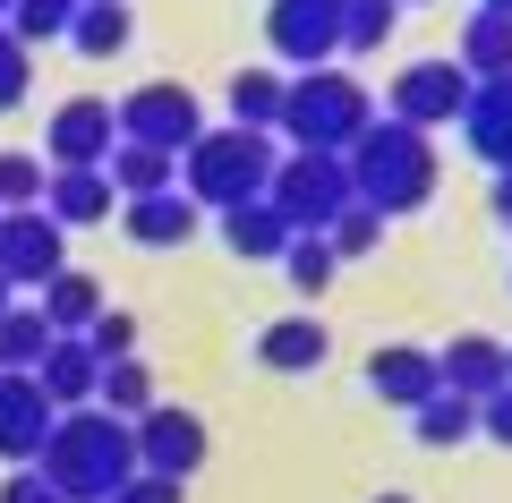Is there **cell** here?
Here are the masks:
<instances>
[{
  "mask_svg": "<svg viewBox=\"0 0 512 503\" xmlns=\"http://www.w3.org/2000/svg\"><path fill=\"white\" fill-rule=\"evenodd\" d=\"M35 469H43L69 503H111L128 478H137V427H128V418H111L103 401L60 410L52 435H43V452H35Z\"/></svg>",
  "mask_w": 512,
  "mask_h": 503,
  "instance_id": "6da1fadb",
  "label": "cell"
},
{
  "mask_svg": "<svg viewBox=\"0 0 512 503\" xmlns=\"http://www.w3.org/2000/svg\"><path fill=\"white\" fill-rule=\"evenodd\" d=\"M350 188H359V205H376L384 222H402V214H419L427 197H436V180H444V162H436V137L427 128H410V120H367L359 128V145H350Z\"/></svg>",
  "mask_w": 512,
  "mask_h": 503,
  "instance_id": "7a4b0ae2",
  "label": "cell"
},
{
  "mask_svg": "<svg viewBox=\"0 0 512 503\" xmlns=\"http://www.w3.org/2000/svg\"><path fill=\"white\" fill-rule=\"evenodd\" d=\"M274 137L265 128H205L197 145L180 154V188L205 205V214H231V205H248V197H265V180H274Z\"/></svg>",
  "mask_w": 512,
  "mask_h": 503,
  "instance_id": "3957f363",
  "label": "cell"
},
{
  "mask_svg": "<svg viewBox=\"0 0 512 503\" xmlns=\"http://www.w3.org/2000/svg\"><path fill=\"white\" fill-rule=\"evenodd\" d=\"M367 120H376V94H367L350 69H333V60L325 69H299L291 94H282V137L316 145V154H350Z\"/></svg>",
  "mask_w": 512,
  "mask_h": 503,
  "instance_id": "277c9868",
  "label": "cell"
},
{
  "mask_svg": "<svg viewBox=\"0 0 512 503\" xmlns=\"http://www.w3.org/2000/svg\"><path fill=\"white\" fill-rule=\"evenodd\" d=\"M265 205H274L291 231H325L333 214H350V205H359V188H350V162H342V154L291 145V154L274 162V180H265Z\"/></svg>",
  "mask_w": 512,
  "mask_h": 503,
  "instance_id": "5b68a950",
  "label": "cell"
},
{
  "mask_svg": "<svg viewBox=\"0 0 512 503\" xmlns=\"http://www.w3.org/2000/svg\"><path fill=\"white\" fill-rule=\"evenodd\" d=\"M461 103H470V69L461 60H410L402 77H393V94H384V120H410V128H453Z\"/></svg>",
  "mask_w": 512,
  "mask_h": 503,
  "instance_id": "8992f818",
  "label": "cell"
},
{
  "mask_svg": "<svg viewBox=\"0 0 512 503\" xmlns=\"http://www.w3.org/2000/svg\"><path fill=\"white\" fill-rule=\"evenodd\" d=\"M60 265H69V231H60L43 205L0 214V282H9V290H43Z\"/></svg>",
  "mask_w": 512,
  "mask_h": 503,
  "instance_id": "52a82bcc",
  "label": "cell"
},
{
  "mask_svg": "<svg viewBox=\"0 0 512 503\" xmlns=\"http://www.w3.org/2000/svg\"><path fill=\"white\" fill-rule=\"evenodd\" d=\"M120 137L163 145V154H188V145L205 137V111H197V94H188V86L154 77V86H137V94L120 103Z\"/></svg>",
  "mask_w": 512,
  "mask_h": 503,
  "instance_id": "ba28073f",
  "label": "cell"
},
{
  "mask_svg": "<svg viewBox=\"0 0 512 503\" xmlns=\"http://www.w3.org/2000/svg\"><path fill=\"white\" fill-rule=\"evenodd\" d=\"M265 43L291 69H325L342 52V0H274L265 9Z\"/></svg>",
  "mask_w": 512,
  "mask_h": 503,
  "instance_id": "9c48e42d",
  "label": "cell"
},
{
  "mask_svg": "<svg viewBox=\"0 0 512 503\" xmlns=\"http://www.w3.org/2000/svg\"><path fill=\"white\" fill-rule=\"evenodd\" d=\"M137 469H154V478H197L205 469V418L197 410H171V401H154L146 418H137Z\"/></svg>",
  "mask_w": 512,
  "mask_h": 503,
  "instance_id": "30bf717a",
  "label": "cell"
},
{
  "mask_svg": "<svg viewBox=\"0 0 512 503\" xmlns=\"http://www.w3.org/2000/svg\"><path fill=\"white\" fill-rule=\"evenodd\" d=\"M111 145H120V111H111L103 94H77V103H60L52 128H43V154H52V171L111 162Z\"/></svg>",
  "mask_w": 512,
  "mask_h": 503,
  "instance_id": "8fae6325",
  "label": "cell"
},
{
  "mask_svg": "<svg viewBox=\"0 0 512 503\" xmlns=\"http://www.w3.org/2000/svg\"><path fill=\"white\" fill-rule=\"evenodd\" d=\"M52 393H43L35 376H0V461L9 469H26L43 452V435H52Z\"/></svg>",
  "mask_w": 512,
  "mask_h": 503,
  "instance_id": "7c38bea8",
  "label": "cell"
},
{
  "mask_svg": "<svg viewBox=\"0 0 512 503\" xmlns=\"http://www.w3.org/2000/svg\"><path fill=\"white\" fill-rule=\"evenodd\" d=\"M367 384H376V401H393V410H419V401L444 393L436 350H419V342H384L376 359H367Z\"/></svg>",
  "mask_w": 512,
  "mask_h": 503,
  "instance_id": "4fadbf2b",
  "label": "cell"
},
{
  "mask_svg": "<svg viewBox=\"0 0 512 503\" xmlns=\"http://www.w3.org/2000/svg\"><path fill=\"white\" fill-rule=\"evenodd\" d=\"M436 376H444V393L487 401L495 384L512 376V359H504V342H495V333H453V342L436 350Z\"/></svg>",
  "mask_w": 512,
  "mask_h": 503,
  "instance_id": "5bb4252c",
  "label": "cell"
},
{
  "mask_svg": "<svg viewBox=\"0 0 512 503\" xmlns=\"http://www.w3.org/2000/svg\"><path fill=\"white\" fill-rule=\"evenodd\" d=\"M35 384L52 393V410H86V401H94V384H103V359H94V342H86V333H52V350H43Z\"/></svg>",
  "mask_w": 512,
  "mask_h": 503,
  "instance_id": "9a60e30c",
  "label": "cell"
},
{
  "mask_svg": "<svg viewBox=\"0 0 512 503\" xmlns=\"http://www.w3.org/2000/svg\"><path fill=\"white\" fill-rule=\"evenodd\" d=\"M461 137L478 145V162L512 171V77H478L470 103H461Z\"/></svg>",
  "mask_w": 512,
  "mask_h": 503,
  "instance_id": "2e32d148",
  "label": "cell"
},
{
  "mask_svg": "<svg viewBox=\"0 0 512 503\" xmlns=\"http://www.w3.org/2000/svg\"><path fill=\"white\" fill-rule=\"evenodd\" d=\"M111 197H120V188H111L103 162H77V171H52V180H43V214H52L60 231H86V222H103Z\"/></svg>",
  "mask_w": 512,
  "mask_h": 503,
  "instance_id": "e0dca14e",
  "label": "cell"
},
{
  "mask_svg": "<svg viewBox=\"0 0 512 503\" xmlns=\"http://www.w3.org/2000/svg\"><path fill=\"white\" fill-rule=\"evenodd\" d=\"M333 359V333L316 316H274L256 333V367H274V376H308V367Z\"/></svg>",
  "mask_w": 512,
  "mask_h": 503,
  "instance_id": "ac0fdd59",
  "label": "cell"
},
{
  "mask_svg": "<svg viewBox=\"0 0 512 503\" xmlns=\"http://www.w3.org/2000/svg\"><path fill=\"white\" fill-rule=\"evenodd\" d=\"M197 214L205 205L188 197V188H163V197H128L120 205V222H128L137 248H180V239H197Z\"/></svg>",
  "mask_w": 512,
  "mask_h": 503,
  "instance_id": "d6986e66",
  "label": "cell"
},
{
  "mask_svg": "<svg viewBox=\"0 0 512 503\" xmlns=\"http://www.w3.org/2000/svg\"><path fill=\"white\" fill-rule=\"evenodd\" d=\"M291 239H299V231H291V222H282L265 197H248V205H231V214H222V248H231V256H248V265L282 256Z\"/></svg>",
  "mask_w": 512,
  "mask_h": 503,
  "instance_id": "ffe728a7",
  "label": "cell"
},
{
  "mask_svg": "<svg viewBox=\"0 0 512 503\" xmlns=\"http://www.w3.org/2000/svg\"><path fill=\"white\" fill-rule=\"evenodd\" d=\"M111 188L120 197H163V188H180V154H163V145H137V137H120L111 145Z\"/></svg>",
  "mask_w": 512,
  "mask_h": 503,
  "instance_id": "44dd1931",
  "label": "cell"
},
{
  "mask_svg": "<svg viewBox=\"0 0 512 503\" xmlns=\"http://www.w3.org/2000/svg\"><path fill=\"white\" fill-rule=\"evenodd\" d=\"M43 350H52V316H43L35 299H18L0 316V376H35Z\"/></svg>",
  "mask_w": 512,
  "mask_h": 503,
  "instance_id": "7402d4cb",
  "label": "cell"
},
{
  "mask_svg": "<svg viewBox=\"0 0 512 503\" xmlns=\"http://www.w3.org/2000/svg\"><path fill=\"white\" fill-rule=\"evenodd\" d=\"M43 316H52V333H86L94 316H103V290H94V273H77V265H60L52 282H43Z\"/></svg>",
  "mask_w": 512,
  "mask_h": 503,
  "instance_id": "603a6c76",
  "label": "cell"
},
{
  "mask_svg": "<svg viewBox=\"0 0 512 503\" xmlns=\"http://www.w3.org/2000/svg\"><path fill=\"white\" fill-rule=\"evenodd\" d=\"M282 94H291V77L239 69L231 77V128H265V137H282Z\"/></svg>",
  "mask_w": 512,
  "mask_h": 503,
  "instance_id": "cb8c5ba5",
  "label": "cell"
},
{
  "mask_svg": "<svg viewBox=\"0 0 512 503\" xmlns=\"http://www.w3.org/2000/svg\"><path fill=\"white\" fill-rule=\"evenodd\" d=\"M461 69H470V86L478 77H512V18H495V9H478L470 26H461Z\"/></svg>",
  "mask_w": 512,
  "mask_h": 503,
  "instance_id": "d4e9b609",
  "label": "cell"
},
{
  "mask_svg": "<svg viewBox=\"0 0 512 503\" xmlns=\"http://www.w3.org/2000/svg\"><path fill=\"white\" fill-rule=\"evenodd\" d=\"M128 35H137L128 0H86V9H77V26H69V43H77L86 60H120V52H128Z\"/></svg>",
  "mask_w": 512,
  "mask_h": 503,
  "instance_id": "484cf974",
  "label": "cell"
},
{
  "mask_svg": "<svg viewBox=\"0 0 512 503\" xmlns=\"http://www.w3.org/2000/svg\"><path fill=\"white\" fill-rule=\"evenodd\" d=\"M94 401H103L111 418H128V427H137V418L154 410V367H137V359H111V367H103V384H94Z\"/></svg>",
  "mask_w": 512,
  "mask_h": 503,
  "instance_id": "4316f807",
  "label": "cell"
},
{
  "mask_svg": "<svg viewBox=\"0 0 512 503\" xmlns=\"http://www.w3.org/2000/svg\"><path fill=\"white\" fill-rule=\"evenodd\" d=\"M419 444H436V452H453V444H470L478 435V401H461V393H436V401H419Z\"/></svg>",
  "mask_w": 512,
  "mask_h": 503,
  "instance_id": "83f0119b",
  "label": "cell"
},
{
  "mask_svg": "<svg viewBox=\"0 0 512 503\" xmlns=\"http://www.w3.org/2000/svg\"><path fill=\"white\" fill-rule=\"evenodd\" d=\"M77 9H86V0H9V18H0V26H9V35H18L26 52H35V43L69 35V26H77Z\"/></svg>",
  "mask_w": 512,
  "mask_h": 503,
  "instance_id": "f1b7e54d",
  "label": "cell"
},
{
  "mask_svg": "<svg viewBox=\"0 0 512 503\" xmlns=\"http://www.w3.org/2000/svg\"><path fill=\"white\" fill-rule=\"evenodd\" d=\"M333 265H342V256L325 248V231H299L291 248H282V273H291V282H299V299H316V290L333 282Z\"/></svg>",
  "mask_w": 512,
  "mask_h": 503,
  "instance_id": "f546056e",
  "label": "cell"
},
{
  "mask_svg": "<svg viewBox=\"0 0 512 503\" xmlns=\"http://www.w3.org/2000/svg\"><path fill=\"white\" fill-rule=\"evenodd\" d=\"M402 18V0H342V52H376Z\"/></svg>",
  "mask_w": 512,
  "mask_h": 503,
  "instance_id": "4dcf8cb0",
  "label": "cell"
},
{
  "mask_svg": "<svg viewBox=\"0 0 512 503\" xmlns=\"http://www.w3.org/2000/svg\"><path fill=\"white\" fill-rule=\"evenodd\" d=\"M325 248H333V256H376V248H384V214H376V205L333 214V222H325Z\"/></svg>",
  "mask_w": 512,
  "mask_h": 503,
  "instance_id": "1f68e13d",
  "label": "cell"
},
{
  "mask_svg": "<svg viewBox=\"0 0 512 503\" xmlns=\"http://www.w3.org/2000/svg\"><path fill=\"white\" fill-rule=\"evenodd\" d=\"M43 154H0V214H18V205H43Z\"/></svg>",
  "mask_w": 512,
  "mask_h": 503,
  "instance_id": "d6a6232c",
  "label": "cell"
},
{
  "mask_svg": "<svg viewBox=\"0 0 512 503\" xmlns=\"http://www.w3.org/2000/svg\"><path fill=\"white\" fill-rule=\"evenodd\" d=\"M26 86H35V52H26L9 26H0V111H18V103H26Z\"/></svg>",
  "mask_w": 512,
  "mask_h": 503,
  "instance_id": "836d02e7",
  "label": "cell"
},
{
  "mask_svg": "<svg viewBox=\"0 0 512 503\" xmlns=\"http://www.w3.org/2000/svg\"><path fill=\"white\" fill-rule=\"evenodd\" d=\"M86 342H94V359H137V316H120V307H103V316L86 324Z\"/></svg>",
  "mask_w": 512,
  "mask_h": 503,
  "instance_id": "e575fe53",
  "label": "cell"
},
{
  "mask_svg": "<svg viewBox=\"0 0 512 503\" xmlns=\"http://www.w3.org/2000/svg\"><path fill=\"white\" fill-rule=\"evenodd\" d=\"M0 503H69V495H60V486L43 478L35 461H26V469H9V486H0Z\"/></svg>",
  "mask_w": 512,
  "mask_h": 503,
  "instance_id": "d590c367",
  "label": "cell"
},
{
  "mask_svg": "<svg viewBox=\"0 0 512 503\" xmlns=\"http://www.w3.org/2000/svg\"><path fill=\"white\" fill-rule=\"evenodd\" d=\"M478 435H495V444H512V376L495 384L487 401H478Z\"/></svg>",
  "mask_w": 512,
  "mask_h": 503,
  "instance_id": "8d00e7d4",
  "label": "cell"
},
{
  "mask_svg": "<svg viewBox=\"0 0 512 503\" xmlns=\"http://www.w3.org/2000/svg\"><path fill=\"white\" fill-rule=\"evenodd\" d=\"M111 503H180V478H154V469H137V478H128Z\"/></svg>",
  "mask_w": 512,
  "mask_h": 503,
  "instance_id": "74e56055",
  "label": "cell"
},
{
  "mask_svg": "<svg viewBox=\"0 0 512 503\" xmlns=\"http://www.w3.org/2000/svg\"><path fill=\"white\" fill-rule=\"evenodd\" d=\"M487 214L512 231V171H495V188H487Z\"/></svg>",
  "mask_w": 512,
  "mask_h": 503,
  "instance_id": "f35d334b",
  "label": "cell"
},
{
  "mask_svg": "<svg viewBox=\"0 0 512 503\" xmlns=\"http://www.w3.org/2000/svg\"><path fill=\"white\" fill-rule=\"evenodd\" d=\"M478 9H495V18H512V0H478Z\"/></svg>",
  "mask_w": 512,
  "mask_h": 503,
  "instance_id": "ab89813d",
  "label": "cell"
},
{
  "mask_svg": "<svg viewBox=\"0 0 512 503\" xmlns=\"http://www.w3.org/2000/svg\"><path fill=\"white\" fill-rule=\"evenodd\" d=\"M9 307H18V299H9V282H0V316H9Z\"/></svg>",
  "mask_w": 512,
  "mask_h": 503,
  "instance_id": "60d3db41",
  "label": "cell"
},
{
  "mask_svg": "<svg viewBox=\"0 0 512 503\" xmlns=\"http://www.w3.org/2000/svg\"><path fill=\"white\" fill-rule=\"evenodd\" d=\"M376 503H410V495H376Z\"/></svg>",
  "mask_w": 512,
  "mask_h": 503,
  "instance_id": "b9f144b4",
  "label": "cell"
},
{
  "mask_svg": "<svg viewBox=\"0 0 512 503\" xmlns=\"http://www.w3.org/2000/svg\"><path fill=\"white\" fill-rule=\"evenodd\" d=\"M0 18H9V0H0Z\"/></svg>",
  "mask_w": 512,
  "mask_h": 503,
  "instance_id": "7bdbcfd3",
  "label": "cell"
},
{
  "mask_svg": "<svg viewBox=\"0 0 512 503\" xmlns=\"http://www.w3.org/2000/svg\"><path fill=\"white\" fill-rule=\"evenodd\" d=\"M504 359H512V350H504Z\"/></svg>",
  "mask_w": 512,
  "mask_h": 503,
  "instance_id": "ee69618b",
  "label": "cell"
}]
</instances>
